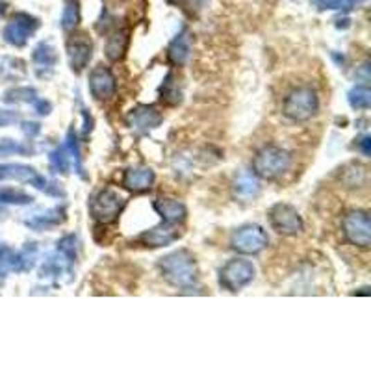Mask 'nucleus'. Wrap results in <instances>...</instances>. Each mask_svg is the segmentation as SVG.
Instances as JSON below:
<instances>
[{
	"label": "nucleus",
	"instance_id": "nucleus-38",
	"mask_svg": "<svg viewBox=\"0 0 371 371\" xmlns=\"http://www.w3.org/2000/svg\"><path fill=\"white\" fill-rule=\"evenodd\" d=\"M23 132L28 136V138H34L41 132V127L37 123H23Z\"/></svg>",
	"mask_w": 371,
	"mask_h": 371
},
{
	"label": "nucleus",
	"instance_id": "nucleus-14",
	"mask_svg": "<svg viewBox=\"0 0 371 371\" xmlns=\"http://www.w3.org/2000/svg\"><path fill=\"white\" fill-rule=\"evenodd\" d=\"M93 56V43L87 34H75L67 41V58H69L71 69L75 73H82L86 69Z\"/></svg>",
	"mask_w": 371,
	"mask_h": 371
},
{
	"label": "nucleus",
	"instance_id": "nucleus-28",
	"mask_svg": "<svg viewBox=\"0 0 371 371\" xmlns=\"http://www.w3.org/2000/svg\"><path fill=\"white\" fill-rule=\"evenodd\" d=\"M65 151L69 154L71 163L75 165L76 173L80 174L82 179H86V173H84V165H82V154H80V145H78V139H76L75 132L69 130L67 134V139H65Z\"/></svg>",
	"mask_w": 371,
	"mask_h": 371
},
{
	"label": "nucleus",
	"instance_id": "nucleus-24",
	"mask_svg": "<svg viewBox=\"0 0 371 371\" xmlns=\"http://www.w3.org/2000/svg\"><path fill=\"white\" fill-rule=\"evenodd\" d=\"M160 99H162L163 102H168L169 106L180 105L182 93H180L179 82H177L173 73H169V75L165 76V80H163L162 86H160Z\"/></svg>",
	"mask_w": 371,
	"mask_h": 371
},
{
	"label": "nucleus",
	"instance_id": "nucleus-5",
	"mask_svg": "<svg viewBox=\"0 0 371 371\" xmlns=\"http://www.w3.org/2000/svg\"><path fill=\"white\" fill-rule=\"evenodd\" d=\"M0 180H17V182H26L32 184L34 188L41 190V192L51 193V195H64V192L60 190L58 184L48 182V180L35 171L30 165L24 163H2L0 165Z\"/></svg>",
	"mask_w": 371,
	"mask_h": 371
},
{
	"label": "nucleus",
	"instance_id": "nucleus-36",
	"mask_svg": "<svg viewBox=\"0 0 371 371\" xmlns=\"http://www.w3.org/2000/svg\"><path fill=\"white\" fill-rule=\"evenodd\" d=\"M32 106H34L35 114H39V116H48L53 111V105L45 99H37Z\"/></svg>",
	"mask_w": 371,
	"mask_h": 371
},
{
	"label": "nucleus",
	"instance_id": "nucleus-25",
	"mask_svg": "<svg viewBox=\"0 0 371 371\" xmlns=\"http://www.w3.org/2000/svg\"><path fill=\"white\" fill-rule=\"evenodd\" d=\"M347 100L353 110H362V111L370 110V106H371L370 87L365 86V84H359V86H354L353 89L347 93Z\"/></svg>",
	"mask_w": 371,
	"mask_h": 371
},
{
	"label": "nucleus",
	"instance_id": "nucleus-3",
	"mask_svg": "<svg viewBox=\"0 0 371 371\" xmlns=\"http://www.w3.org/2000/svg\"><path fill=\"white\" fill-rule=\"evenodd\" d=\"M319 110V97L318 91L310 86H301L291 89L286 95L284 102H282V114L288 117L290 121L302 123L312 119Z\"/></svg>",
	"mask_w": 371,
	"mask_h": 371
},
{
	"label": "nucleus",
	"instance_id": "nucleus-26",
	"mask_svg": "<svg viewBox=\"0 0 371 371\" xmlns=\"http://www.w3.org/2000/svg\"><path fill=\"white\" fill-rule=\"evenodd\" d=\"M34 203V197L23 190L15 188H0V204H12V206H26Z\"/></svg>",
	"mask_w": 371,
	"mask_h": 371
},
{
	"label": "nucleus",
	"instance_id": "nucleus-33",
	"mask_svg": "<svg viewBox=\"0 0 371 371\" xmlns=\"http://www.w3.org/2000/svg\"><path fill=\"white\" fill-rule=\"evenodd\" d=\"M30 149L15 139H2L0 141V154H28Z\"/></svg>",
	"mask_w": 371,
	"mask_h": 371
},
{
	"label": "nucleus",
	"instance_id": "nucleus-10",
	"mask_svg": "<svg viewBox=\"0 0 371 371\" xmlns=\"http://www.w3.org/2000/svg\"><path fill=\"white\" fill-rule=\"evenodd\" d=\"M39 28V19L30 13H15L4 28V39L13 46H24Z\"/></svg>",
	"mask_w": 371,
	"mask_h": 371
},
{
	"label": "nucleus",
	"instance_id": "nucleus-8",
	"mask_svg": "<svg viewBox=\"0 0 371 371\" xmlns=\"http://www.w3.org/2000/svg\"><path fill=\"white\" fill-rule=\"evenodd\" d=\"M267 219H269L273 230L280 236H297L305 230L301 214L297 212L296 206L288 203L273 204L267 212Z\"/></svg>",
	"mask_w": 371,
	"mask_h": 371
},
{
	"label": "nucleus",
	"instance_id": "nucleus-15",
	"mask_svg": "<svg viewBox=\"0 0 371 371\" xmlns=\"http://www.w3.org/2000/svg\"><path fill=\"white\" fill-rule=\"evenodd\" d=\"M73 264L75 262L56 251L54 255L46 256V260L41 264L39 277L54 282H67L73 278Z\"/></svg>",
	"mask_w": 371,
	"mask_h": 371
},
{
	"label": "nucleus",
	"instance_id": "nucleus-37",
	"mask_svg": "<svg viewBox=\"0 0 371 371\" xmlns=\"http://www.w3.org/2000/svg\"><path fill=\"white\" fill-rule=\"evenodd\" d=\"M356 145H359L360 152H362L364 156H370L371 154V138L370 136H362V138L356 141Z\"/></svg>",
	"mask_w": 371,
	"mask_h": 371
},
{
	"label": "nucleus",
	"instance_id": "nucleus-6",
	"mask_svg": "<svg viewBox=\"0 0 371 371\" xmlns=\"http://www.w3.org/2000/svg\"><path fill=\"white\" fill-rule=\"evenodd\" d=\"M343 238L349 244L360 249H370L371 245V223L370 214L365 210H351L342 219Z\"/></svg>",
	"mask_w": 371,
	"mask_h": 371
},
{
	"label": "nucleus",
	"instance_id": "nucleus-19",
	"mask_svg": "<svg viewBox=\"0 0 371 371\" xmlns=\"http://www.w3.org/2000/svg\"><path fill=\"white\" fill-rule=\"evenodd\" d=\"M156 180V174L151 168H130L123 174V188L132 193L149 192Z\"/></svg>",
	"mask_w": 371,
	"mask_h": 371
},
{
	"label": "nucleus",
	"instance_id": "nucleus-39",
	"mask_svg": "<svg viewBox=\"0 0 371 371\" xmlns=\"http://www.w3.org/2000/svg\"><path fill=\"white\" fill-rule=\"evenodd\" d=\"M168 2H171V4H179V2H182V0H168Z\"/></svg>",
	"mask_w": 371,
	"mask_h": 371
},
{
	"label": "nucleus",
	"instance_id": "nucleus-29",
	"mask_svg": "<svg viewBox=\"0 0 371 371\" xmlns=\"http://www.w3.org/2000/svg\"><path fill=\"white\" fill-rule=\"evenodd\" d=\"M48 163H51V169H53L54 173H62V174L69 173L71 158L69 154H67V151H65V147L54 149V151L48 154Z\"/></svg>",
	"mask_w": 371,
	"mask_h": 371
},
{
	"label": "nucleus",
	"instance_id": "nucleus-35",
	"mask_svg": "<svg viewBox=\"0 0 371 371\" xmlns=\"http://www.w3.org/2000/svg\"><path fill=\"white\" fill-rule=\"evenodd\" d=\"M19 121V114L13 110H0V128L10 127Z\"/></svg>",
	"mask_w": 371,
	"mask_h": 371
},
{
	"label": "nucleus",
	"instance_id": "nucleus-27",
	"mask_svg": "<svg viewBox=\"0 0 371 371\" xmlns=\"http://www.w3.org/2000/svg\"><path fill=\"white\" fill-rule=\"evenodd\" d=\"M37 99H39V97H37V91H35L34 87L28 86L13 87V89L6 91V95H4V100L10 102V105H21V102H24V105H34Z\"/></svg>",
	"mask_w": 371,
	"mask_h": 371
},
{
	"label": "nucleus",
	"instance_id": "nucleus-31",
	"mask_svg": "<svg viewBox=\"0 0 371 371\" xmlns=\"http://www.w3.org/2000/svg\"><path fill=\"white\" fill-rule=\"evenodd\" d=\"M4 62L8 64V67L2 62H0V75L2 76H10V78H21V76L26 73V69H24V64L21 62V60H15V58H4Z\"/></svg>",
	"mask_w": 371,
	"mask_h": 371
},
{
	"label": "nucleus",
	"instance_id": "nucleus-32",
	"mask_svg": "<svg viewBox=\"0 0 371 371\" xmlns=\"http://www.w3.org/2000/svg\"><path fill=\"white\" fill-rule=\"evenodd\" d=\"M76 247H78V238L75 234H67L62 239H58V244H56V251H60L62 255H65L73 262L76 260Z\"/></svg>",
	"mask_w": 371,
	"mask_h": 371
},
{
	"label": "nucleus",
	"instance_id": "nucleus-20",
	"mask_svg": "<svg viewBox=\"0 0 371 371\" xmlns=\"http://www.w3.org/2000/svg\"><path fill=\"white\" fill-rule=\"evenodd\" d=\"M154 212H156L162 221L165 223H174V225H179L182 221H186L188 217V208H186V204L182 201H177V199H169V197H160L156 199L154 203Z\"/></svg>",
	"mask_w": 371,
	"mask_h": 371
},
{
	"label": "nucleus",
	"instance_id": "nucleus-7",
	"mask_svg": "<svg viewBox=\"0 0 371 371\" xmlns=\"http://www.w3.org/2000/svg\"><path fill=\"white\" fill-rule=\"evenodd\" d=\"M255 275L256 267L253 266V262L234 258V260L226 262L225 266L221 267L219 284L226 291L236 293V291L244 290L245 286H249L253 282Z\"/></svg>",
	"mask_w": 371,
	"mask_h": 371
},
{
	"label": "nucleus",
	"instance_id": "nucleus-16",
	"mask_svg": "<svg viewBox=\"0 0 371 371\" xmlns=\"http://www.w3.org/2000/svg\"><path fill=\"white\" fill-rule=\"evenodd\" d=\"M32 62H34L35 75L39 78H51L58 65V53L56 48L51 43H39V45L34 48V54H32Z\"/></svg>",
	"mask_w": 371,
	"mask_h": 371
},
{
	"label": "nucleus",
	"instance_id": "nucleus-2",
	"mask_svg": "<svg viewBox=\"0 0 371 371\" xmlns=\"http://www.w3.org/2000/svg\"><path fill=\"white\" fill-rule=\"evenodd\" d=\"M291 168V154L282 147L266 145L253 158V173L262 180H277Z\"/></svg>",
	"mask_w": 371,
	"mask_h": 371
},
{
	"label": "nucleus",
	"instance_id": "nucleus-9",
	"mask_svg": "<svg viewBox=\"0 0 371 371\" xmlns=\"http://www.w3.org/2000/svg\"><path fill=\"white\" fill-rule=\"evenodd\" d=\"M269 244V236L260 225H244L234 230L230 238V247L239 255H258Z\"/></svg>",
	"mask_w": 371,
	"mask_h": 371
},
{
	"label": "nucleus",
	"instance_id": "nucleus-4",
	"mask_svg": "<svg viewBox=\"0 0 371 371\" xmlns=\"http://www.w3.org/2000/svg\"><path fill=\"white\" fill-rule=\"evenodd\" d=\"M125 206H127V197L119 190L105 188L95 193L89 201V214L100 225H110L116 223Z\"/></svg>",
	"mask_w": 371,
	"mask_h": 371
},
{
	"label": "nucleus",
	"instance_id": "nucleus-22",
	"mask_svg": "<svg viewBox=\"0 0 371 371\" xmlns=\"http://www.w3.org/2000/svg\"><path fill=\"white\" fill-rule=\"evenodd\" d=\"M128 48V32L127 30H114L110 35H108V41H106L105 53L106 58L110 62H119V60L125 56Z\"/></svg>",
	"mask_w": 371,
	"mask_h": 371
},
{
	"label": "nucleus",
	"instance_id": "nucleus-18",
	"mask_svg": "<svg viewBox=\"0 0 371 371\" xmlns=\"http://www.w3.org/2000/svg\"><path fill=\"white\" fill-rule=\"evenodd\" d=\"M262 192V186L258 182V177L255 173H249V171H239L236 177H234V182H232V193L234 197L242 201V203H251L255 201Z\"/></svg>",
	"mask_w": 371,
	"mask_h": 371
},
{
	"label": "nucleus",
	"instance_id": "nucleus-17",
	"mask_svg": "<svg viewBox=\"0 0 371 371\" xmlns=\"http://www.w3.org/2000/svg\"><path fill=\"white\" fill-rule=\"evenodd\" d=\"M65 221V208L62 206H54V208L37 210L34 214H28V217L24 219V225L32 228V230H51L54 226L62 225Z\"/></svg>",
	"mask_w": 371,
	"mask_h": 371
},
{
	"label": "nucleus",
	"instance_id": "nucleus-21",
	"mask_svg": "<svg viewBox=\"0 0 371 371\" xmlns=\"http://www.w3.org/2000/svg\"><path fill=\"white\" fill-rule=\"evenodd\" d=\"M190 54H192V37H190V34H188L186 30H182V32L174 35V39L169 43V64L174 65V67H182V65L188 62V58H190Z\"/></svg>",
	"mask_w": 371,
	"mask_h": 371
},
{
	"label": "nucleus",
	"instance_id": "nucleus-1",
	"mask_svg": "<svg viewBox=\"0 0 371 371\" xmlns=\"http://www.w3.org/2000/svg\"><path fill=\"white\" fill-rule=\"evenodd\" d=\"M158 269L163 280L179 290H193L199 286V267L195 256L188 249L169 253L158 262Z\"/></svg>",
	"mask_w": 371,
	"mask_h": 371
},
{
	"label": "nucleus",
	"instance_id": "nucleus-11",
	"mask_svg": "<svg viewBox=\"0 0 371 371\" xmlns=\"http://www.w3.org/2000/svg\"><path fill=\"white\" fill-rule=\"evenodd\" d=\"M163 121V116L158 111V108L149 105H139L127 114V127H130L134 132L149 134L156 130Z\"/></svg>",
	"mask_w": 371,
	"mask_h": 371
},
{
	"label": "nucleus",
	"instance_id": "nucleus-12",
	"mask_svg": "<svg viewBox=\"0 0 371 371\" xmlns=\"http://www.w3.org/2000/svg\"><path fill=\"white\" fill-rule=\"evenodd\" d=\"M89 91H91L93 99L97 100H111L117 93V80L114 73L105 65H97L93 67L89 73Z\"/></svg>",
	"mask_w": 371,
	"mask_h": 371
},
{
	"label": "nucleus",
	"instance_id": "nucleus-23",
	"mask_svg": "<svg viewBox=\"0 0 371 371\" xmlns=\"http://www.w3.org/2000/svg\"><path fill=\"white\" fill-rule=\"evenodd\" d=\"M13 271L21 273L19 253L10 247H0V278H6Z\"/></svg>",
	"mask_w": 371,
	"mask_h": 371
},
{
	"label": "nucleus",
	"instance_id": "nucleus-30",
	"mask_svg": "<svg viewBox=\"0 0 371 371\" xmlns=\"http://www.w3.org/2000/svg\"><path fill=\"white\" fill-rule=\"evenodd\" d=\"M78 23H80V6L76 0H71L65 4L64 13H62V28L69 32V30H75Z\"/></svg>",
	"mask_w": 371,
	"mask_h": 371
},
{
	"label": "nucleus",
	"instance_id": "nucleus-13",
	"mask_svg": "<svg viewBox=\"0 0 371 371\" xmlns=\"http://www.w3.org/2000/svg\"><path fill=\"white\" fill-rule=\"evenodd\" d=\"M182 236V232L179 230V226L174 223H160L158 226H152L151 230H145L143 234H139L138 242L143 247H151V249H158V247H168V245L174 244L177 239Z\"/></svg>",
	"mask_w": 371,
	"mask_h": 371
},
{
	"label": "nucleus",
	"instance_id": "nucleus-34",
	"mask_svg": "<svg viewBox=\"0 0 371 371\" xmlns=\"http://www.w3.org/2000/svg\"><path fill=\"white\" fill-rule=\"evenodd\" d=\"M314 6L319 10H349L353 0H312Z\"/></svg>",
	"mask_w": 371,
	"mask_h": 371
}]
</instances>
